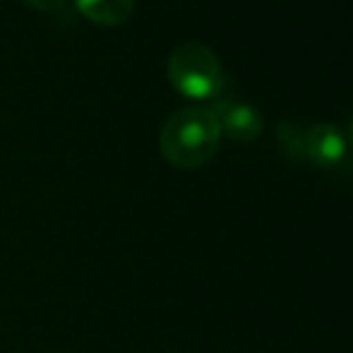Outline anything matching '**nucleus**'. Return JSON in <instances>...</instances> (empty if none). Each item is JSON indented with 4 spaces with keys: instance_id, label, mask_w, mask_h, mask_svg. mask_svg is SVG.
I'll use <instances>...</instances> for the list:
<instances>
[{
    "instance_id": "obj_1",
    "label": "nucleus",
    "mask_w": 353,
    "mask_h": 353,
    "mask_svg": "<svg viewBox=\"0 0 353 353\" xmlns=\"http://www.w3.org/2000/svg\"><path fill=\"white\" fill-rule=\"evenodd\" d=\"M221 135V125L212 108L185 106L173 113L161 128L159 147L171 166L197 168L216 154Z\"/></svg>"
},
{
    "instance_id": "obj_4",
    "label": "nucleus",
    "mask_w": 353,
    "mask_h": 353,
    "mask_svg": "<svg viewBox=\"0 0 353 353\" xmlns=\"http://www.w3.org/2000/svg\"><path fill=\"white\" fill-rule=\"evenodd\" d=\"M346 137L332 123H317L305 132V157L320 168H332L344 161Z\"/></svg>"
},
{
    "instance_id": "obj_2",
    "label": "nucleus",
    "mask_w": 353,
    "mask_h": 353,
    "mask_svg": "<svg viewBox=\"0 0 353 353\" xmlns=\"http://www.w3.org/2000/svg\"><path fill=\"white\" fill-rule=\"evenodd\" d=\"M168 79L188 99H219L223 89V68L216 53L205 43H181L168 58Z\"/></svg>"
},
{
    "instance_id": "obj_3",
    "label": "nucleus",
    "mask_w": 353,
    "mask_h": 353,
    "mask_svg": "<svg viewBox=\"0 0 353 353\" xmlns=\"http://www.w3.org/2000/svg\"><path fill=\"white\" fill-rule=\"evenodd\" d=\"M219 118L221 132H226L233 142H252L265 130V118L255 106L236 99H219L212 108Z\"/></svg>"
},
{
    "instance_id": "obj_6",
    "label": "nucleus",
    "mask_w": 353,
    "mask_h": 353,
    "mask_svg": "<svg viewBox=\"0 0 353 353\" xmlns=\"http://www.w3.org/2000/svg\"><path fill=\"white\" fill-rule=\"evenodd\" d=\"M27 5H32L34 10H41V12H56V10L65 8L68 0H24Z\"/></svg>"
},
{
    "instance_id": "obj_7",
    "label": "nucleus",
    "mask_w": 353,
    "mask_h": 353,
    "mask_svg": "<svg viewBox=\"0 0 353 353\" xmlns=\"http://www.w3.org/2000/svg\"><path fill=\"white\" fill-rule=\"evenodd\" d=\"M346 142H351V144H353V121L349 123V140H346Z\"/></svg>"
},
{
    "instance_id": "obj_5",
    "label": "nucleus",
    "mask_w": 353,
    "mask_h": 353,
    "mask_svg": "<svg viewBox=\"0 0 353 353\" xmlns=\"http://www.w3.org/2000/svg\"><path fill=\"white\" fill-rule=\"evenodd\" d=\"M77 10L97 24H123L135 10V0H74Z\"/></svg>"
}]
</instances>
